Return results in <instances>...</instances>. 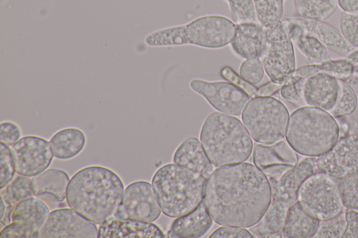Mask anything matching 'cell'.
Returning <instances> with one entry per match:
<instances>
[{
	"label": "cell",
	"instance_id": "cell-1",
	"mask_svg": "<svg viewBox=\"0 0 358 238\" xmlns=\"http://www.w3.org/2000/svg\"><path fill=\"white\" fill-rule=\"evenodd\" d=\"M271 200L267 177L255 165L243 162L213 170L206 181L203 198L216 223L241 228L257 225Z\"/></svg>",
	"mask_w": 358,
	"mask_h": 238
},
{
	"label": "cell",
	"instance_id": "cell-2",
	"mask_svg": "<svg viewBox=\"0 0 358 238\" xmlns=\"http://www.w3.org/2000/svg\"><path fill=\"white\" fill-rule=\"evenodd\" d=\"M120 177L108 168L85 167L71 179L66 193L69 206L96 224L113 216L123 198Z\"/></svg>",
	"mask_w": 358,
	"mask_h": 238
},
{
	"label": "cell",
	"instance_id": "cell-3",
	"mask_svg": "<svg viewBox=\"0 0 358 238\" xmlns=\"http://www.w3.org/2000/svg\"><path fill=\"white\" fill-rule=\"evenodd\" d=\"M200 140L210 162L217 168L245 162L253 148L243 122L220 112H212L206 118Z\"/></svg>",
	"mask_w": 358,
	"mask_h": 238
},
{
	"label": "cell",
	"instance_id": "cell-4",
	"mask_svg": "<svg viewBox=\"0 0 358 238\" xmlns=\"http://www.w3.org/2000/svg\"><path fill=\"white\" fill-rule=\"evenodd\" d=\"M207 179L176 163L159 168L152 185L162 212L178 218L194 210L203 200Z\"/></svg>",
	"mask_w": 358,
	"mask_h": 238
},
{
	"label": "cell",
	"instance_id": "cell-5",
	"mask_svg": "<svg viewBox=\"0 0 358 238\" xmlns=\"http://www.w3.org/2000/svg\"><path fill=\"white\" fill-rule=\"evenodd\" d=\"M339 135L338 124L329 112L306 105L289 115L285 138L296 153L317 157L331 149Z\"/></svg>",
	"mask_w": 358,
	"mask_h": 238
},
{
	"label": "cell",
	"instance_id": "cell-6",
	"mask_svg": "<svg viewBox=\"0 0 358 238\" xmlns=\"http://www.w3.org/2000/svg\"><path fill=\"white\" fill-rule=\"evenodd\" d=\"M289 118L285 105L271 96L252 98L241 114L249 135L255 142L263 144H272L283 140Z\"/></svg>",
	"mask_w": 358,
	"mask_h": 238
},
{
	"label": "cell",
	"instance_id": "cell-7",
	"mask_svg": "<svg viewBox=\"0 0 358 238\" xmlns=\"http://www.w3.org/2000/svg\"><path fill=\"white\" fill-rule=\"evenodd\" d=\"M264 28L267 44L259 60L271 81L282 85L296 70L294 43L282 21Z\"/></svg>",
	"mask_w": 358,
	"mask_h": 238
},
{
	"label": "cell",
	"instance_id": "cell-8",
	"mask_svg": "<svg viewBox=\"0 0 358 238\" xmlns=\"http://www.w3.org/2000/svg\"><path fill=\"white\" fill-rule=\"evenodd\" d=\"M298 200L320 221L333 218L343 211L336 179L326 173H315L304 180Z\"/></svg>",
	"mask_w": 358,
	"mask_h": 238
},
{
	"label": "cell",
	"instance_id": "cell-9",
	"mask_svg": "<svg viewBox=\"0 0 358 238\" xmlns=\"http://www.w3.org/2000/svg\"><path fill=\"white\" fill-rule=\"evenodd\" d=\"M185 25L188 44L208 49L222 48L230 44L236 31V24L220 15L201 16Z\"/></svg>",
	"mask_w": 358,
	"mask_h": 238
},
{
	"label": "cell",
	"instance_id": "cell-10",
	"mask_svg": "<svg viewBox=\"0 0 358 238\" xmlns=\"http://www.w3.org/2000/svg\"><path fill=\"white\" fill-rule=\"evenodd\" d=\"M189 87L202 96L214 109L232 116L241 115L251 100L245 91L230 82L194 79L189 82Z\"/></svg>",
	"mask_w": 358,
	"mask_h": 238
},
{
	"label": "cell",
	"instance_id": "cell-11",
	"mask_svg": "<svg viewBox=\"0 0 358 238\" xmlns=\"http://www.w3.org/2000/svg\"><path fill=\"white\" fill-rule=\"evenodd\" d=\"M161 210L152 185L145 181H136L124 189L122 200L113 216L153 222L159 217Z\"/></svg>",
	"mask_w": 358,
	"mask_h": 238
},
{
	"label": "cell",
	"instance_id": "cell-12",
	"mask_svg": "<svg viewBox=\"0 0 358 238\" xmlns=\"http://www.w3.org/2000/svg\"><path fill=\"white\" fill-rule=\"evenodd\" d=\"M40 238L98 237L94 223L73 209H58L49 213L38 230Z\"/></svg>",
	"mask_w": 358,
	"mask_h": 238
},
{
	"label": "cell",
	"instance_id": "cell-13",
	"mask_svg": "<svg viewBox=\"0 0 358 238\" xmlns=\"http://www.w3.org/2000/svg\"><path fill=\"white\" fill-rule=\"evenodd\" d=\"M15 172L27 177L36 176L51 164L53 152L50 143L41 137L27 135L19 139L11 148Z\"/></svg>",
	"mask_w": 358,
	"mask_h": 238
},
{
	"label": "cell",
	"instance_id": "cell-14",
	"mask_svg": "<svg viewBox=\"0 0 358 238\" xmlns=\"http://www.w3.org/2000/svg\"><path fill=\"white\" fill-rule=\"evenodd\" d=\"M252 156L254 165L267 177L271 185L298 163L296 151L283 140L272 144H256Z\"/></svg>",
	"mask_w": 358,
	"mask_h": 238
},
{
	"label": "cell",
	"instance_id": "cell-15",
	"mask_svg": "<svg viewBox=\"0 0 358 238\" xmlns=\"http://www.w3.org/2000/svg\"><path fill=\"white\" fill-rule=\"evenodd\" d=\"M319 159L323 172L335 179L358 172V133L341 137Z\"/></svg>",
	"mask_w": 358,
	"mask_h": 238
},
{
	"label": "cell",
	"instance_id": "cell-16",
	"mask_svg": "<svg viewBox=\"0 0 358 238\" xmlns=\"http://www.w3.org/2000/svg\"><path fill=\"white\" fill-rule=\"evenodd\" d=\"M339 79L325 73H317L306 78L303 100L308 106L330 112L340 94Z\"/></svg>",
	"mask_w": 358,
	"mask_h": 238
},
{
	"label": "cell",
	"instance_id": "cell-17",
	"mask_svg": "<svg viewBox=\"0 0 358 238\" xmlns=\"http://www.w3.org/2000/svg\"><path fill=\"white\" fill-rule=\"evenodd\" d=\"M164 238L162 230L151 222L113 216L100 224L98 238Z\"/></svg>",
	"mask_w": 358,
	"mask_h": 238
},
{
	"label": "cell",
	"instance_id": "cell-18",
	"mask_svg": "<svg viewBox=\"0 0 358 238\" xmlns=\"http://www.w3.org/2000/svg\"><path fill=\"white\" fill-rule=\"evenodd\" d=\"M267 44L264 28L255 22L236 24L234 36L230 43L233 52L245 59H259Z\"/></svg>",
	"mask_w": 358,
	"mask_h": 238
},
{
	"label": "cell",
	"instance_id": "cell-19",
	"mask_svg": "<svg viewBox=\"0 0 358 238\" xmlns=\"http://www.w3.org/2000/svg\"><path fill=\"white\" fill-rule=\"evenodd\" d=\"M317 173L313 157H306L271 184L272 197L291 205L298 200L299 188L306 179Z\"/></svg>",
	"mask_w": 358,
	"mask_h": 238
},
{
	"label": "cell",
	"instance_id": "cell-20",
	"mask_svg": "<svg viewBox=\"0 0 358 238\" xmlns=\"http://www.w3.org/2000/svg\"><path fill=\"white\" fill-rule=\"evenodd\" d=\"M174 163L187 168L206 179L213 172V165L206 155L199 140L194 137L185 139L173 154Z\"/></svg>",
	"mask_w": 358,
	"mask_h": 238
},
{
	"label": "cell",
	"instance_id": "cell-21",
	"mask_svg": "<svg viewBox=\"0 0 358 238\" xmlns=\"http://www.w3.org/2000/svg\"><path fill=\"white\" fill-rule=\"evenodd\" d=\"M69 177L59 169H48L34 176L32 188L36 197L47 201L61 202L66 198Z\"/></svg>",
	"mask_w": 358,
	"mask_h": 238
},
{
	"label": "cell",
	"instance_id": "cell-22",
	"mask_svg": "<svg viewBox=\"0 0 358 238\" xmlns=\"http://www.w3.org/2000/svg\"><path fill=\"white\" fill-rule=\"evenodd\" d=\"M213 220L203 200L194 210L176 218L168 235L173 238L200 237L212 227Z\"/></svg>",
	"mask_w": 358,
	"mask_h": 238
},
{
	"label": "cell",
	"instance_id": "cell-23",
	"mask_svg": "<svg viewBox=\"0 0 358 238\" xmlns=\"http://www.w3.org/2000/svg\"><path fill=\"white\" fill-rule=\"evenodd\" d=\"M282 22L293 43L310 64L330 59L328 49L316 37L304 31L296 17H287Z\"/></svg>",
	"mask_w": 358,
	"mask_h": 238
},
{
	"label": "cell",
	"instance_id": "cell-24",
	"mask_svg": "<svg viewBox=\"0 0 358 238\" xmlns=\"http://www.w3.org/2000/svg\"><path fill=\"white\" fill-rule=\"evenodd\" d=\"M303 30L316 37L327 49L345 57L355 48L343 38L340 31L324 21L296 17Z\"/></svg>",
	"mask_w": 358,
	"mask_h": 238
},
{
	"label": "cell",
	"instance_id": "cell-25",
	"mask_svg": "<svg viewBox=\"0 0 358 238\" xmlns=\"http://www.w3.org/2000/svg\"><path fill=\"white\" fill-rule=\"evenodd\" d=\"M320 223V220L310 214L297 200L288 209L282 235L285 238L314 237Z\"/></svg>",
	"mask_w": 358,
	"mask_h": 238
},
{
	"label": "cell",
	"instance_id": "cell-26",
	"mask_svg": "<svg viewBox=\"0 0 358 238\" xmlns=\"http://www.w3.org/2000/svg\"><path fill=\"white\" fill-rule=\"evenodd\" d=\"M289 205L272 197L271 202L260 222L251 228L257 237H281Z\"/></svg>",
	"mask_w": 358,
	"mask_h": 238
},
{
	"label": "cell",
	"instance_id": "cell-27",
	"mask_svg": "<svg viewBox=\"0 0 358 238\" xmlns=\"http://www.w3.org/2000/svg\"><path fill=\"white\" fill-rule=\"evenodd\" d=\"M50 143L56 158L69 159L76 156L83 149L86 136L80 129L69 127L55 133Z\"/></svg>",
	"mask_w": 358,
	"mask_h": 238
},
{
	"label": "cell",
	"instance_id": "cell-28",
	"mask_svg": "<svg viewBox=\"0 0 358 238\" xmlns=\"http://www.w3.org/2000/svg\"><path fill=\"white\" fill-rule=\"evenodd\" d=\"M49 213L44 202L37 197H31L16 204L10 218L12 222L26 225L38 232Z\"/></svg>",
	"mask_w": 358,
	"mask_h": 238
},
{
	"label": "cell",
	"instance_id": "cell-29",
	"mask_svg": "<svg viewBox=\"0 0 358 238\" xmlns=\"http://www.w3.org/2000/svg\"><path fill=\"white\" fill-rule=\"evenodd\" d=\"M317 73L330 74L339 80L350 78L354 75V65L345 58L328 59L319 64H310L296 69L294 75L306 78Z\"/></svg>",
	"mask_w": 358,
	"mask_h": 238
},
{
	"label": "cell",
	"instance_id": "cell-30",
	"mask_svg": "<svg viewBox=\"0 0 358 238\" xmlns=\"http://www.w3.org/2000/svg\"><path fill=\"white\" fill-rule=\"evenodd\" d=\"M297 13L304 19L324 21L338 8V0H293Z\"/></svg>",
	"mask_w": 358,
	"mask_h": 238
},
{
	"label": "cell",
	"instance_id": "cell-31",
	"mask_svg": "<svg viewBox=\"0 0 358 238\" xmlns=\"http://www.w3.org/2000/svg\"><path fill=\"white\" fill-rule=\"evenodd\" d=\"M144 42L150 47L188 45L185 25L172 26L152 31L145 36Z\"/></svg>",
	"mask_w": 358,
	"mask_h": 238
},
{
	"label": "cell",
	"instance_id": "cell-32",
	"mask_svg": "<svg viewBox=\"0 0 358 238\" xmlns=\"http://www.w3.org/2000/svg\"><path fill=\"white\" fill-rule=\"evenodd\" d=\"M34 195L32 179L22 174L15 176L1 192V198L5 202L14 207L19 202Z\"/></svg>",
	"mask_w": 358,
	"mask_h": 238
},
{
	"label": "cell",
	"instance_id": "cell-33",
	"mask_svg": "<svg viewBox=\"0 0 358 238\" xmlns=\"http://www.w3.org/2000/svg\"><path fill=\"white\" fill-rule=\"evenodd\" d=\"M282 0H258L255 1L258 22L264 27L282 21L284 14Z\"/></svg>",
	"mask_w": 358,
	"mask_h": 238
},
{
	"label": "cell",
	"instance_id": "cell-34",
	"mask_svg": "<svg viewBox=\"0 0 358 238\" xmlns=\"http://www.w3.org/2000/svg\"><path fill=\"white\" fill-rule=\"evenodd\" d=\"M344 208H358V172L336 179Z\"/></svg>",
	"mask_w": 358,
	"mask_h": 238
},
{
	"label": "cell",
	"instance_id": "cell-35",
	"mask_svg": "<svg viewBox=\"0 0 358 238\" xmlns=\"http://www.w3.org/2000/svg\"><path fill=\"white\" fill-rule=\"evenodd\" d=\"M340 94L334 107L329 112L334 117L352 114L357 108L358 99L354 89L343 80H339Z\"/></svg>",
	"mask_w": 358,
	"mask_h": 238
},
{
	"label": "cell",
	"instance_id": "cell-36",
	"mask_svg": "<svg viewBox=\"0 0 358 238\" xmlns=\"http://www.w3.org/2000/svg\"><path fill=\"white\" fill-rule=\"evenodd\" d=\"M347 222L344 210L337 216L320 221L315 238H341L345 232Z\"/></svg>",
	"mask_w": 358,
	"mask_h": 238
},
{
	"label": "cell",
	"instance_id": "cell-37",
	"mask_svg": "<svg viewBox=\"0 0 358 238\" xmlns=\"http://www.w3.org/2000/svg\"><path fill=\"white\" fill-rule=\"evenodd\" d=\"M227 2L233 22L237 24L244 22H258L253 0H224Z\"/></svg>",
	"mask_w": 358,
	"mask_h": 238
},
{
	"label": "cell",
	"instance_id": "cell-38",
	"mask_svg": "<svg viewBox=\"0 0 358 238\" xmlns=\"http://www.w3.org/2000/svg\"><path fill=\"white\" fill-rule=\"evenodd\" d=\"M306 78L293 75L282 84L280 91L281 96L286 101L300 105L303 100V87Z\"/></svg>",
	"mask_w": 358,
	"mask_h": 238
},
{
	"label": "cell",
	"instance_id": "cell-39",
	"mask_svg": "<svg viewBox=\"0 0 358 238\" xmlns=\"http://www.w3.org/2000/svg\"><path fill=\"white\" fill-rule=\"evenodd\" d=\"M339 30L352 47L358 48V13L343 12L339 20Z\"/></svg>",
	"mask_w": 358,
	"mask_h": 238
},
{
	"label": "cell",
	"instance_id": "cell-40",
	"mask_svg": "<svg viewBox=\"0 0 358 238\" xmlns=\"http://www.w3.org/2000/svg\"><path fill=\"white\" fill-rule=\"evenodd\" d=\"M239 74L243 80L255 85L262 80L264 68L259 59H248L241 63Z\"/></svg>",
	"mask_w": 358,
	"mask_h": 238
},
{
	"label": "cell",
	"instance_id": "cell-41",
	"mask_svg": "<svg viewBox=\"0 0 358 238\" xmlns=\"http://www.w3.org/2000/svg\"><path fill=\"white\" fill-rule=\"evenodd\" d=\"M0 188L3 189L13 179L15 168L11 149L3 143L0 144Z\"/></svg>",
	"mask_w": 358,
	"mask_h": 238
},
{
	"label": "cell",
	"instance_id": "cell-42",
	"mask_svg": "<svg viewBox=\"0 0 358 238\" xmlns=\"http://www.w3.org/2000/svg\"><path fill=\"white\" fill-rule=\"evenodd\" d=\"M221 75L224 79L240 87L245 91L250 98H253L259 96V88L255 87L254 84L249 83L243 80L241 76L238 75L230 67L225 66L220 71Z\"/></svg>",
	"mask_w": 358,
	"mask_h": 238
},
{
	"label": "cell",
	"instance_id": "cell-43",
	"mask_svg": "<svg viewBox=\"0 0 358 238\" xmlns=\"http://www.w3.org/2000/svg\"><path fill=\"white\" fill-rule=\"evenodd\" d=\"M19 126L10 121H5L0 126V141L7 146H13L20 137Z\"/></svg>",
	"mask_w": 358,
	"mask_h": 238
},
{
	"label": "cell",
	"instance_id": "cell-44",
	"mask_svg": "<svg viewBox=\"0 0 358 238\" xmlns=\"http://www.w3.org/2000/svg\"><path fill=\"white\" fill-rule=\"evenodd\" d=\"M38 232L21 223L12 222L5 226L0 233V237H37Z\"/></svg>",
	"mask_w": 358,
	"mask_h": 238
},
{
	"label": "cell",
	"instance_id": "cell-45",
	"mask_svg": "<svg viewBox=\"0 0 358 238\" xmlns=\"http://www.w3.org/2000/svg\"><path fill=\"white\" fill-rule=\"evenodd\" d=\"M209 237L254 238V235L243 228L224 225L214 230Z\"/></svg>",
	"mask_w": 358,
	"mask_h": 238
},
{
	"label": "cell",
	"instance_id": "cell-46",
	"mask_svg": "<svg viewBox=\"0 0 358 238\" xmlns=\"http://www.w3.org/2000/svg\"><path fill=\"white\" fill-rule=\"evenodd\" d=\"M347 227L342 238H358V208L344 210Z\"/></svg>",
	"mask_w": 358,
	"mask_h": 238
},
{
	"label": "cell",
	"instance_id": "cell-47",
	"mask_svg": "<svg viewBox=\"0 0 358 238\" xmlns=\"http://www.w3.org/2000/svg\"><path fill=\"white\" fill-rule=\"evenodd\" d=\"M338 7L348 13H358V0H338Z\"/></svg>",
	"mask_w": 358,
	"mask_h": 238
},
{
	"label": "cell",
	"instance_id": "cell-48",
	"mask_svg": "<svg viewBox=\"0 0 358 238\" xmlns=\"http://www.w3.org/2000/svg\"><path fill=\"white\" fill-rule=\"evenodd\" d=\"M345 58L353 65L358 64V48H355Z\"/></svg>",
	"mask_w": 358,
	"mask_h": 238
},
{
	"label": "cell",
	"instance_id": "cell-49",
	"mask_svg": "<svg viewBox=\"0 0 358 238\" xmlns=\"http://www.w3.org/2000/svg\"><path fill=\"white\" fill-rule=\"evenodd\" d=\"M354 74L358 75V64L354 65Z\"/></svg>",
	"mask_w": 358,
	"mask_h": 238
},
{
	"label": "cell",
	"instance_id": "cell-50",
	"mask_svg": "<svg viewBox=\"0 0 358 238\" xmlns=\"http://www.w3.org/2000/svg\"><path fill=\"white\" fill-rule=\"evenodd\" d=\"M253 1H258V0H253Z\"/></svg>",
	"mask_w": 358,
	"mask_h": 238
},
{
	"label": "cell",
	"instance_id": "cell-51",
	"mask_svg": "<svg viewBox=\"0 0 358 238\" xmlns=\"http://www.w3.org/2000/svg\"><path fill=\"white\" fill-rule=\"evenodd\" d=\"M283 1H285V0H282Z\"/></svg>",
	"mask_w": 358,
	"mask_h": 238
}]
</instances>
